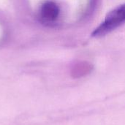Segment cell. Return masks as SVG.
<instances>
[{
    "instance_id": "6da1fadb",
    "label": "cell",
    "mask_w": 125,
    "mask_h": 125,
    "mask_svg": "<svg viewBox=\"0 0 125 125\" xmlns=\"http://www.w3.org/2000/svg\"><path fill=\"white\" fill-rule=\"evenodd\" d=\"M125 22V4L110 12L105 21L93 31V37L104 36Z\"/></svg>"
},
{
    "instance_id": "7a4b0ae2",
    "label": "cell",
    "mask_w": 125,
    "mask_h": 125,
    "mask_svg": "<svg viewBox=\"0 0 125 125\" xmlns=\"http://www.w3.org/2000/svg\"><path fill=\"white\" fill-rule=\"evenodd\" d=\"M59 12V7L54 2L47 1L41 8L40 16L44 22H53L57 18Z\"/></svg>"
},
{
    "instance_id": "3957f363",
    "label": "cell",
    "mask_w": 125,
    "mask_h": 125,
    "mask_svg": "<svg viewBox=\"0 0 125 125\" xmlns=\"http://www.w3.org/2000/svg\"><path fill=\"white\" fill-rule=\"evenodd\" d=\"M92 70L91 64L87 62H81L74 66L72 70V76L73 78H81L89 74Z\"/></svg>"
}]
</instances>
